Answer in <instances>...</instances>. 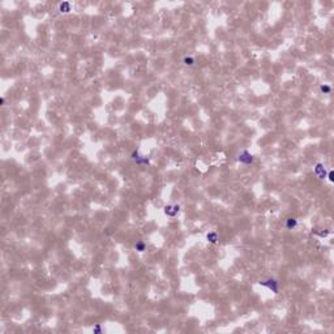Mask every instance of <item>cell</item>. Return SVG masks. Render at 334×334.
Wrapping results in <instances>:
<instances>
[{
    "instance_id": "obj_1",
    "label": "cell",
    "mask_w": 334,
    "mask_h": 334,
    "mask_svg": "<svg viewBox=\"0 0 334 334\" xmlns=\"http://www.w3.org/2000/svg\"><path fill=\"white\" fill-rule=\"evenodd\" d=\"M260 285L264 287H268L269 290H272L274 294H278L279 291V282L274 278H269L265 279V281H260Z\"/></svg>"
},
{
    "instance_id": "obj_2",
    "label": "cell",
    "mask_w": 334,
    "mask_h": 334,
    "mask_svg": "<svg viewBox=\"0 0 334 334\" xmlns=\"http://www.w3.org/2000/svg\"><path fill=\"white\" fill-rule=\"evenodd\" d=\"M239 161L243 163H245V165H249V163H252V161H253V157H252L248 151H243L240 156H239Z\"/></svg>"
},
{
    "instance_id": "obj_3",
    "label": "cell",
    "mask_w": 334,
    "mask_h": 334,
    "mask_svg": "<svg viewBox=\"0 0 334 334\" xmlns=\"http://www.w3.org/2000/svg\"><path fill=\"white\" fill-rule=\"evenodd\" d=\"M315 172H316V175H317V176L320 178V179H325V178H326V171H325V167L321 165V163H318V165L315 167Z\"/></svg>"
},
{
    "instance_id": "obj_4",
    "label": "cell",
    "mask_w": 334,
    "mask_h": 334,
    "mask_svg": "<svg viewBox=\"0 0 334 334\" xmlns=\"http://www.w3.org/2000/svg\"><path fill=\"white\" fill-rule=\"evenodd\" d=\"M296 226H297V221L295 219V218H287V221H286V227H287L288 230H294Z\"/></svg>"
},
{
    "instance_id": "obj_5",
    "label": "cell",
    "mask_w": 334,
    "mask_h": 334,
    "mask_svg": "<svg viewBox=\"0 0 334 334\" xmlns=\"http://www.w3.org/2000/svg\"><path fill=\"white\" fill-rule=\"evenodd\" d=\"M135 249L137 251V252H144L145 249H146V244H145V242L138 240V242L135 244Z\"/></svg>"
},
{
    "instance_id": "obj_6",
    "label": "cell",
    "mask_w": 334,
    "mask_h": 334,
    "mask_svg": "<svg viewBox=\"0 0 334 334\" xmlns=\"http://www.w3.org/2000/svg\"><path fill=\"white\" fill-rule=\"evenodd\" d=\"M206 239H208V242H210V243H217L218 242L217 232H209L208 235H206Z\"/></svg>"
},
{
    "instance_id": "obj_7",
    "label": "cell",
    "mask_w": 334,
    "mask_h": 334,
    "mask_svg": "<svg viewBox=\"0 0 334 334\" xmlns=\"http://www.w3.org/2000/svg\"><path fill=\"white\" fill-rule=\"evenodd\" d=\"M321 92L325 93V94H330V92H332V87L329 86V85H321L320 86Z\"/></svg>"
},
{
    "instance_id": "obj_8",
    "label": "cell",
    "mask_w": 334,
    "mask_h": 334,
    "mask_svg": "<svg viewBox=\"0 0 334 334\" xmlns=\"http://www.w3.org/2000/svg\"><path fill=\"white\" fill-rule=\"evenodd\" d=\"M184 63H186L187 65H192L193 63H195V59H193V57H184Z\"/></svg>"
},
{
    "instance_id": "obj_9",
    "label": "cell",
    "mask_w": 334,
    "mask_h": 334,
    "mask_svg": "<svg viewBox=\"0 0 334 334\" xmlns=\"http://www.w3.org/2000/svg\"><path fill=\"white\" fill-rule=\"evenodd\" d=\"M329 180H330V181L334 180V179H333V171H329Z\"/></svg>"
}]
</instances>
